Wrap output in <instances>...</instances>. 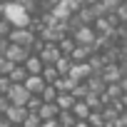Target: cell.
Listing matches in <instances>:
<instances>
[{"label": "cell", "mask_w": 127, "mask_h": 127, "mask_svg": "<svg viewBox=\"0 0 127 127\" xmlns=\"http://www.w3.org/2000/svg\"><path fill=\"white\" fill-rule=\"evenodd\" d=\"M0 10H3V18H5L13 28H28V25H30V18H32L30 10L23 8V5H18V3H13V0H8Z\"/></svg>", "instance_id": "cell-1"}, {"label": "cell", "mask_w": 127, "mask_h": 127, "mask_svg": "<svg viewBox=\"0 0 127 127\" xmlns=\"http://www.w3.org/2000/svg\"><path fill=\"white\" fill-rule=\"evenodd\" d=\"M72 37H75L77 45H90V47H95V40H97L95 25H82V23H80V28H77V32H72Z\"/></svg>", "instance_id": "cell-2"}, {"label": "cell", "mask_w": 127, "mask_h": 127, "mask_svg": "<svg viewBox=\"0 0 127 127\" xmlns=\"http://www.w3.org/2000/svg\"><path fill=\"white\" fill-rule=\"evenodd\" d=\"M37 55H40V60L45 62V65H57V60L62 57V50H60L57 42H45Z\"/></svg>", "instance_id": "cell-3"}, {"label": "cell", "mask_w": 127, "mask_h": 127, "mask_svg": "<svg viewBox=\"0 0 127 127\" xmlns=\"http://www.w3.org/2000/svg\"><path fill=\"white\" fill-rule=\"evenodd\" d=\"M5 57L13 62V65H23V62L30 57V50L25 45H18V42H10L8 50H5Z\"/></svg>", "instance_id": "cell-4"}, {"label": "cell", "mask_w": 127, "mask_h": 127, "mask_svg": "<svg viewBox=\"0 0 127 127\" xmlns=\"http://www.w3.org/2000/svg\"><path fill=\"white\" fill-rule=\"evenodd\" d=\"M10 42H18V45H25L28 50L35 45V32L32 30H28V28H13V32H10V37H8Z\"/></svg>", "instance_id": "cell-5"}, {"label": "cell", "mask_w": 127, "mask_h": 127, "mask_svg": "<svg viewBox=\"0 0 127 127\" xmlns=\"http://www.w3.org/2000/svg\"><path fill=\"white\" fill-rule=\"evenodd\" d=\"M30 97H32V95L28 92L25 85H10V90H8V100H10V105H20V107H25Z\"/></svg>", "instance_id": "cell-6"}, {"label": "cell", "mask_w": 127, "mask_h": 127, "mask_svg": "<svg viewBox=\"0 0 127 127\" xmlns=\"http://www.w3.org/2000/svg\"><path fill=\"white\" fill-rule=\"evenodd\" d=\"M23 85L28 87V92H30V95H42V90L47 87V82H45V77H42V75H28V80H25Z\"/></svg>", "instance_id": "cell-7"}, {"label": "cell", "mask_w": 127, "mask_h": 127, "mask_svg": "<svg viewBox=\"0 0 127 127\" xmlns=\"http://www.w3.org/2000/svg\"><path fill=\"white\" fill-rule=\"evenodd\" d=\"M28 107H20V105H10L8 107V112H5V117L10 120V125H23L25 122V117H28Z\"/></svg>", "instance_id": "cell-8"}, {"label": "cell", "mask_w": 127, "mask_h": 127, "mask_svg": "<svg viewBox=\"0 0 127 127\" xmlns=\"http://www.w3.org/2000/svg\"><path fill=\"white\" fill-rule=\"evenodd\" d=\"M23 65H25V70H28L30 75H42V70H45V62L40 60L37 52H30V57L23 62Z\"/></svg>", "instance_id": "cell-9"}, {"label": "cell", "mask_w": 127, "mask_h": 127, "mask_svg": "<svg viewBox=\"0 0 127 127\" xmlns=\"http://www.w3.org/2000/svg\"><path fill=\"white\" fill-rule=\"evenodd\" d=\"M37 115H40L42 120H57L60 107H57V102H42L40 110H37Z\"/></svg>", "instance_id": "cell-10"}, {"label": "cell", "mask_w": 127, "mask_h": 127, "mask_svg": "<svg viewBox=\"0 0 127 127\" xmlns=\"http://www.w3.org/2000/svg\"><path fill=\"white\" fill-rule=\"evenodd\" d=\"M28 75H30V72L25 70V65H15V67L10 70V75H8V77H10V82H13V85H23V82L28 80Z\"/></svg>", "instance_id": "cell-11"}, {"label": "cell", "mask_w": 127, "mask_h": 127, "mask_svg": "<svg viewBox=\"0 0 127 127\" xmlns=\"http://www.w3.org/2000/svg\"><path fill=\"white\" fill-rule=\"evenodd\" d=\"M55 102H57V107H60V110H72V107H75V102H77V97H75L72 92H60Z\"/></svg>", "instance_id": "cell-12"}, {"label": "cell", "mask_w": 127, "mask_h": 127, "mask_svg": "<svg viewBox=\"0 0 127 127\" xmlns=\"http://www.w3.org/2000/svg\"><path fill=\"white\" fill-rule=\"evenodd\" d=\"M57 122H60V127H75L77 117H75V112H72V110H60Z\"/></svg>", "instance_id": "cell-13"}, {"label": "cell", "mask_w": 127, "mask_h": 127, "mask_svg": "<svg viewBox=\"0 0 127 127\" xmlns=\"http://www.w3.org/2000/svg\"><path fill=\"white\" fill-rule=\"evenodd\" d=\"M72 112H75V117H77V120H87V117H90V112H92V107H90L85 100H77V102H75V107H72Z\"/></svg>", "instance_id": "cell-14"}, {"label": "cell", "mask_w": 127, "mask_h": 127, "mask_svg": "<svg viewBox=\"0 0 127 127\" xmlns=\"http://www.w3.org/2000/svg\"><path fill=\"white\" fill-rule=\"evenodd\" d=\"M42 77H45V82H47V85H55V82H57L62 75L57 72V67H55V65H45V70H42Z\"/></svg>", "instance_id": "cell-15"}, {"label": "cell", "mask_w": 127, "mask_h": 127, "mask_svg": "<svg viewBox=\"0 0 127 127\" xmlns=\"http://www.w3.org/2000/svg\"><path fill=\"white\" fill-rule=\"evenodd\" d=\"M57 95H60V90H57L55 85H47V87L42 90V95H40V97H42V102H55V100H57Z\"/></svg>", "instance_id": "cell-16"}, {"label": "cell", "mask_w": 127, "mask_h": 127, "mask_svg": "<svg viewBox=\"0 0 127 127\" xmlns=\"http://www.w3.org/2000/svg\"><path fill=\"white\" fill-rule=\"evenodd\" d=\"M45 120L37 115V112H28V117H25V122H23V127H40Z\"/></svg>", "instance_id": "cell-17"}, {"label": "cell", "mask_w": 127, "mask_h": 127, "mask_svg": "<svg viewBox=\"0 0 127 127\" xmlns=\"http://www.w3.org/2000/svg\"><path fill=\"white\" fill-rule=\"evenodd\" d=\"M15 65L5 57V55H0V75H10V70H13Z\"/></svg>", "instance_id": "cell-18"}, {"label": "cell", "mask_w": 127, "mask_h": 127, "mask_svg": "<svg viewBox=\"0 0 127 127\" xmlns=\"http://www.w3.org/2000/svg\"><path fill=\"white\" fill-rule=\"evenodd\" d=\"M40 105H42V97H40V95H32V97L28 100V105H25V107H28L30 112H37V110H40Z\"/></svg>", "instance_id": "cell-19"}, {"label": "cell", "mask_w": 127, "mask_h": 127, "mask_svg": "<svg viewBox=\"0 0 127 127\" xmlns=\"http://www.w3.org/2000/svg\"><path fill=\"white\" fill-rule=\"evenodd\" d=\"M10 32H13V25H10L5 18H0V37H5V40H8Z\"/></svg>", "instance_id": "cell-20"}, {"label": "cell", "mask_w": 127, "mask_h": 127, "mask_svg": "<svg viewBox=\"0 0 127 127\" xmlns=\"http://www.w3.org/2000/svg\"><path fill=\"white\" fill-rule=\"evenodd\" d=\"M10 77L8 75H0V95H8V90H10Z\"/></svg>", "instance_id": "cell-21"}, {"label": "cell", "mask_w": 127, "mask_h": 127, "mask_svg": "<svg viewBox=\"0 0 127 127\" xmlns=\"http://www.w3.org/2000/svg\"><path fill=\"white\" fill-rule=\"evenodd\" d=\"M102 5H105L107 10H117L120 5H125V0H102Z\"/></svg>", "instance_id": "cell-22"}, {"label": "cell", "mask_w": 127, "mask_h": 127, "mask_svg": "<svg viewBox=\"0 0 127 127\" xmlns=\"http://www.w3.org/2000/svg\"><path fill=\"white\" fill-rule=\"evenodd\" d=\"M115 13H117V18H120V20H122V23L127 25V3H125V5H120V8L115 10Z\"/></svg>", "instance_id": "cell-23"}, {"label": "cell", "mask_w": 127, "mask_h": 127, "mask_svg": "<svg viewBox=\"0 0 127 127\" xmlns=\"http://www.w3.org/2000/svg\"><path fill=\"white\" fill-rule=\"evenodd\" d=\"M8 107H10L8 95H0V115H5V112H8Z\"/></svg>", "instance_id": "cell-24"}, {"label": "cell", "mask_w": 127, "mask_h": 127, "mask_svg": "<svg viewBox=\"0 0 127 127\" xmlns=\"http://www.w3.org/2000/svg\"><path fill=\"white\" fill-rule=\"evenodd\" d=\"M40 3H42L45 8H50V10H52L55 5H60V3H62V0H40Z\"/></svg>", "instance_id": "cell-25"}, {"label": "cell", "mask_w": 127, "mask_h": 127, "mask_svg": "<svg viewBox=\"0 0 127 127\" xmlns=\"http://www.w3.org/2000/svg\"><path fill=\"white\" fill-rule=\"evenodd\" d=\"M40 127H60V122H57V120H45Z\"/></svg>", "instance_id": "cell-26"}, {"label": "cell", "mask_w": 127, "mask_h": 127, "mask_svg": "<svg viewBox=\"0 0 127 127\" xmlns=\"http://www.w3.org/2000/svg\"><path fill=\"white\" fill-rule=\"evenodd\" d=\"M75 127H92V125H90V120H77Z\"/></svg>", "instance_id": "cell-27"}, {"label": "cell", "mask_w": 127, "mask_h": 127, "mask_svg": "<svg viewBox=\"0 0 127 127\" xmlns=\"http://www.w3.org/2000/svg\"><path fill=\"white\" fill-rule=\"evenodd\" d=\"M0 127H10V120L5 115H0Z\"/></svg>", "instance_id": "cell-28"}, {"label": "cell", "mask_w": 127, "mask_h": 127, "mask_svg": "<svg viewBox=\"0 0 127 127\" xmlns=\"http://www.w3.org/2000/svg\"><path fill=\"white\" fill-rule=\"evenodd\" d=\"M10 127H23V125H10Z\"/></svg>", "instance_id": "cell-29"}, {"label": "cell", "mask_w": 127, "mask_h": 127, "mask_svg": "<svg viewBox=\"0 0 127 127\" xmlns=\"http://www.w3.org/2000/svg\"><path fill=\"white\" fill-rule=\"evenodd\" d=\"M0 18H3V10H0Z\"/></svg>", "instance_id": "cell-30"}]
</instances>
